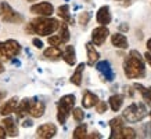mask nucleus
I'll use <instances>...</instances> for the list:
<instances>
[{"mask_svg": "<svg viewBox=\"0 0 151 139\" xmlns=\"http://www.w3.org/2000/svg\"><path fill=\"white\" fill-rule=\"evenodd\" d=\"M6 136H7V132H6L4 127H3V126H0V139H4Z\"/></svg>", "mask_w": 151, "mask_h": 139, "instance_id": "obj_33", "label": "nucleus"}, {"mask_svg": "<svg viewBox=\"0 0 151 139\" xmlns=\"http://www.w3.org/2000/svg\"><path fill=\"white\" fill-rule=\"evenodd\" d=\"M86 51H87V65L93 66V65L99 61L100 54H99V51L94 48L93 43H86Z\"/></svg>", "mask_w": 151, "mask_h": 139, "instance_id": "obj_20", "label": "nucleus"}, {"mask_svg": "<svg viewBox=\"0 0 151 139\" xmlns=\"http://www.w3.org/2000/svg\"><path fill=\"white\" fill-rule=\"evenodd\" d=\"M4 45V52H6V59L14 58L21 52V44H19L17 40H13V39H9L3 43Z\"/></svg>", "mask_w": 151, "mask_h": 139, "instance_id": "obj_9", "label": "nucleus"}, {"mask_svg": "<svg viewBox=\"0 0 151 139\" xmlns=\"http://www.w3.org/2000/svg\"><path fill=\"white\" fill-rule=\"evenodd\" d=\"M22 127H32V121H31V120H25L22 123Z\"/></svg>", "mask_w": 151, "mask_h": 139, "instance_id": "obj_36", "label": "nucleus"}, {"mask_svg": "<svg viewBox=\"0 0 151 139\" xmlns=\"http://www.w3.org/2000/svg\"><path fill=\"white\" fill-rule=\"evenodd\" d=\"M0 18L3 22L7 23H21L24 22V17L6 1L0 3Z\"/></svg>", "mask_w": 151, "mask_h": 139, "instance_id": "obj_6", "label": "nucleus"}, {"mask_svg": "<svg viewBox=\"0 0 151 139\" xmlns=\"http://www.w3.org/2000/svg\"><path fill=\"white\" fill-rule=\"evenodd\" d=\"M147 108L142 102H134L129 105L128 108L122 112V118L128 123H139L147 116Z\"/></svg>", "mask_w": 151, "mask_h": 139, "instance_id": "obj_5", "label": "nucleus"}, {"mask_svg": "<svg viewBox=\"0 0 151 139\" xmlns=\"http://www.w3.org/2000/svg\"><path fill=\"white\" fill-rule=\"evenodd\" d=\"M87 136V126L86 124H81L78 126L75 130H73V134H72V138L75 139H83Z\"/></svg>", "mask_w": 151, "mask_h": 139, "instance_id": "obj_27", "label": "nucleus"}, {"mask_svg": "<svg viewBox=\"0 0 151 139\" xmlns=\"http://www.w3.org/2000/svg\"><path fill=\"white\" fill-rule=\"evenodd\" d=\"M32 102H33V99H28V98L22 99L21 102H18L17 108H15V114H17L18 118H24L27 114H29V109H31Z\"/></svg>", "mask_w": 151, "mask_h": 139, "instance_id": "obj_13", "label": "nucleus"}, {"mask_svg": "<svg viewBox=\"0 0 151 139\" xmlns=\"http://www.w3.org/2000/svg\"><path fill=\"white\" fill-rule=\"evenodd\" d=\"M124 72L128 79H143L146 76L144 58L137 50H132L124 62Z\"/></svg>", "mask_w": 151, "mask_h": 139, "instance_id": "obj_1", "label": "nucleus"}, {"mask_svg": "<svg viewBox=\"0 0 151 139\" xmlns=\"http://www.w3.org/2000/svg\"><path fill=\"white\" fill-rule=\"evenodd\" d=\"M32 43H33V45H35L36 48H42V47H43V41H42L40 39H37V37H35V39H33Z\"/></svg>", "mask_w": 151, "mask_h": 139, "instance_id": "obj_32", "label": "nucleus"}, {"mask_svg": "<svg viewBox=\"0 0 151 139\" xmlns=\"http://www.w3.org/2000/svg\"><path fill=\"white\" fill-rule=\"evenodd\" d=\"M47 41H49V44H50V45H61V44H64V43H63V40H61V37H60L58 35L49 36Z\"/></svg>", "mask_w": 151, "mask_h": 139, "instance_id": "obj_30", "label": "nucleus"}, {"mask_svg": "<svg viewBox=\"0 0 151 139\" xmlns=\"http://www.w3.org/2000/svg\"><path fill=\"white\" fill-rule=\"evenodd\" d=\"M37 138H43V139H49V138H54L57 135V127L51 123H46V124H42L37 127L36 130Z\"/></svg>", "mask_w": 151, "mask_h": 139, "instance_id": "obj_10", "label": "nucleus"}, {"mask_svg": "<svg viewBox=\"0 0 151 139\" xmlns=\"http://www.w3.org/2000/svg\"><path fill=\"white\" fill-rule=\"evenodd\" d=\"M45 110H46V105L42 101H33L32 105H31V109H29V114L35 118H39L45 114Z\"/></svg>", "mask_w": 151, "mask_h": 139, "instance_id": "obj_16", "label": "nucleus"}, {"mask_svg": "<svg viewBox=\"0 0 151 139\" xmlns=\"http://www.w3.org/2000/svg\"><path fill=\"white\" fill-rule=\"evenodd\" d=\"M111 43H112L114 47L121 48V50L128 48V45H129L128 39H126V36L122 35V33H115V35H112V36H111Z\"/></svg>", "mask_w": 151, "mask_h": 139, "instance_id": "obj_19", "label": "nucleus"}, {"mask_svg": "<svg viewBox=\"0 0 151 139\" xmlns=\"http://www.w3.org/2000/svg\"><path fill=\"white\" fill-rule=\"evenodd\" d=\"M60 28V21L55 18H50V17H39L35 18L32 22L29 23V30H32L33 33H36L39 36H50L54 32L58 30Z\"/></svg>", "mask_w": 151, "mask_h": 139, "instance_id": "obj_2", "label": "nucleus"}, {"mask_svg": "<svg viewBox=\"0 0 151 139\" xmlns=\"http://www.w3.org/2000/svg\"><path fill=\"white\" fill-rule=\"evenodd\" d=\"M27 1H31V3H33V1H37V0H27Z\"/></svg>", "mask_w": 151, "mask_h": 139, "instance_id": "obj_41", "label": "nucleus"}, {"mask_svg": "<svg viewBox=\"0 0 151 139\" xmlns=\"http://www.w3.org/2000/svg\"><path fill=\"white\" fill-rule=\"evenodd\" d=\"M99 101L100 99H99V96L96 94H93L90 91H85V94L82 96V106L85 109H90L93 106H96Z\"/></svg>", "mask_w": 151, "mask_h": 139, "instance_id": "obj_17", "label": "nucleus"}, {"mask_svg": "<svg viewBox=\"0 0 151 139\" xmlns=\"http://www.w3.org/2000/svg\"><path fill=\"white\" fill-rule=\"evenodd\" d=\"M86 138H101V135L99 134V132H97V131H94V132H93L92 135H87Z\"/></svg>", "mask_w": 151, "mask_h": 139, "instance_id": "obj_34", "label": "nucleus"}, {"mask_svg": "<svg viewBox=\"0 0 151 139\" xmlns=\"http://www.w3.org/2000/svg\"><path fill=\"white\" fill-rule=\"evenodd\" d=\"M107 108H108V105L105 102H103V101H99L96 105V112L100 113V114H103V113L107 112Z\"/></svg>", "mask_w": 151, "mask_h": 139, "instance_id": "obj_31", "label": "nucleus"}, {"mask_svg": "<svg viewBox=\"0 0 151 139\" xmlns=\"http://www.w3.org/2000/svg\"><path fill=\"white\" fill-rule=\"evenodd\" d=\"M4 72V66H3V63H1V59H0V73Z\"/></svg>", "mask_w": 151, "mask_h": 139, "instance_id": "obj_39", "label": "nucleus"}, {"mask_svg": "<svg viewBox=\"0 0 151 139\" xmlns=\"http://www.w3.org/2000/svg\"><path fill=\"white\" fill-rule=\"evenodd\" d=\"M57 14H58L60 18H63L67 23L72 22V19H71V14H69V6L68 4L60 6L58 9H57Z\"/></svg>", "mask_w": 151, "mask_h": 139, "instance_id": "obj_24", "label": "nucleus"}, {"mask_svg": "<svg viewBox=\"0 0 151 139\" xmlns=\"http://www.w3.org/2000/svg\"><path fill=\"white\" fill-rule=\"evenodd\" d=\"M1 124H3V127H4V130L9 136H18V127H17V124H15V121H14L13 117H6V118H3Z\"/></svg>", "mask_w": 151, "mask_h": 139, "instance_id": "obj_15", "label": "nucleus"}, {"mask_svg": "<svg viewBox=\"0 0 151 139\" xmlns=\"http://www.w3.org/2000/svg\"><path fill=\"white\" fill-rule=\"evenodd\" d=\"M150 117H151V112H150Z\"/></svg>", "mask_w": 151, "mask_h": 139, "instance_id": "obj_42", "label": "nucleus"}, {"mask_svg": "<svg viewBox=\"0 0 151 139\" xmlns=\"http://www.w3.org/2000/svg\"><path fill=\"white\" fill-rule=\"evenodd\" d=\"M108 103H110V108L112 112H118L119 109L122 108V103H124V96L122 95H112V96H110V101H108Z\"/></svg>", "mask_w": 151, "mask_h": 139, "instance_id": "obj_23", "label": "nucleus"}, {"mask_svg": "<svg viewBox=\"0 0 151 139\" xmlns=\"http://www.w3.org/2000/svg\"><path fill=\"white\" fill-rule=\"evenodd\" d=\"M71 113H72V116H73V120L78 121V123H82L83 118H85V112L81 108H73Z\"/></svg>", "mask_w": 151, "mask_h": 139, "instance_id": "obj_28", "label": "nucleus"}, {"mask_svg": "<svg viewBox=\"0 0 151 139\" xmlns=\"http://www.w3.org/2000/svg\"><path fill=\"white\" fill-rule=\"evenodd\" d=\"M75 102H76V98L73 94L64 95L57 102V120L60 124H65V121L75 106Z\"/></svg>", "mask_w": 151, "mask_h": 139, "instance_id": "obj_4", "label": "nucleus"}, {"mask_svg": "<svg viewBox=\"0 0 151 139\" xmlns=\"http://www.w3.org/2000/svg\"><path fill=\"white\" fill-rule=\"evenodd\" d=\"M85 66H86V65H85L83 62H81V63L78 65V67L75 69L73 74L71 76V79H69L72 84L78 85V87H79L81 84H82V74H83V70H85Z\"/></svg>", "mask_w": 151, "mask_h": 139, "instance_id": "obj_22", "label": "nucleus"}, {"mask_svg": "<svg viewBox=\"0 0 151 139\" xmlns=\"http://www.w3.org/2000/svg\"><path fill=\"white\" fill-rule=\"evenodd\" d=\"M144 58H146V61H147L148 63H150V66H151V52H146Z\"/></svg>", "mask_w": 151, "mask_h": 139, "instance_id": "obj_35", "label": "nucleus"}, {"mask_svg": "<svg viewBox=\"0 0 151 139\" xmlns=\"http://www.w3.org/2000/svg\"><path fill=\"white\" fill-rule=\"evenodd\" d=\"M110 35V30L108 28L104 26V25H100L97 26L96 29H93L92 32V43L94 45H103L107 40V37Z\"/></svg>", "mask_w": 151, "mask_h": 139, "instance_id": "obj_7", "label": "nucleus"}, {"mask_svg": "<svg viewBox=\"0 0 151 139\" xmlns=\"http://www.w3.org/2000/svg\"><path fill=\"white\" fill-rule=\"evenodd\" d=\"M129 26L128 25H121V30H128Z\"/></svg>", "mask_w": 151, "mask_h": 139, "instance_id": "obj_40", "label": "nucleus"}, {"mask_svg": "<svg viewBox=\"0 0 151 139\" xmlns=\"http://www.w3.org/2000/svg\"><path fill=\"white\" fill-rule=\"evenodd\" d=\"M43 55H45L47 59H53V61H55V59H60V58H61L63 51L60 50L58 45H50L49 48L45 50Z\"/></svg>", "mask_w": 151, "mask_h": 139, "instance_id": "obj_21", "label": "nucleus"}, {"mask_svg": "<svg viewBox=\"0 0 151 139\" xmlns=\"http://www.w3.org/2000/svg\"><path fill=\"white\" fill-rule=\"evenodd\" d=\"M134 88H137L139 92L142 94L143 99H144V101L151 106V87L146 88V87H143L142 84H134Z\"/></svg>", "mask_w": 151, "mask_h": 139, "instance_id": "obj_25", "label": "nucleus"}, {"mask_svg": "<svg viewBox=\"0 0 151 139\" xmlns=\"http://www.w3.org/2000/svg\"><path fill=\"white\" fill-rule=\"evenodd\" d=\"M96 19L100 25L107 26V25L111 22V19H112L111 13H110V7H108V6H103V7H100L99 11H97V14H96Z\"/></svg>", "mask_w": 151, "mask_h": 139, "instance_id": "obj_12", "label": "nucleus"}, {"mask_svg": "<svg viewBox=\"0 0 151 139\" xmlns=\"http://www.w3.org/2000/svg\"><path fill=\"white\" fill-rule=\"evenodd\" d=\"M90 13H87V11H83V13L79 14V23L82 25V26H86L87 23H89V21H90Z\"/></svg>", "mask_w": 151, "mask_h": 139, "instance_id": "obj_29", "label": "nucleus"}, {"mask_svg": "<svg viewBox=\"0 0 151 139\" xmlns=\"http://www.w3.org/2000/svg\"><path fill=\"white\" fill-rule=\"evenodd\" d=\"M17 105H18V98H17V96L6 101V103H3V105L0 106V114H1V116H9V114L14 113Z\"/></svg>", "mask_w": 151, "mask_h": 139, "instance_id": "obj_14", "label": "nucleus"}, {"mask_svg": "<svg viewBox=\"0 0 151 139\" xmlns=\"http://www.w3.org/2000/svg\"><path fill=\"white\" fill-rule=\"evenodd\" d=\"M111 127V139H132L136 138V131L133 128L124 126V118L122 117H115L110 121Z\"/></svg>", "mask_w": 151, "mask_h": 139, "instance_id": "obj_3", "label": "nucleus"}, {"mask_svg": "<svg viewBox=\"0 0 151 139\" xmlns=\"http://www.w3.org/2000/svg\"><path fill=\"white\" fill-rule=\"evenodd\" d=\"M61 58L64 59L69 66H73V65L76 63V52H75V47H73V45H67L65 50L63 51Z\"/></svg>", "mask_w": 151, "mask_h": 139, "instance_id": "obj_18", "label": "nucleus"}, {"mask_svg": "<svg viewBox=\"0 0 151 139\" xmlns=\"http://www.w3.org/2000/svg\"><path fill=\"white\" fill-rule=\"evenodd\" d=\"M97 70L104 76V79L107 81H112L115 79V73L112 70V67H111V63L108 61H100V62H97L96 65Z\"/></svg>", "mask_w": 151, "mask_h": 139, "instance_id": "obj_11", "label": "nucleus"}, {"mask_svg": "<svg viewBox=\"0 0 151 139\" xmlns=\"http://www.w3.org/2000/svg\"><path fill=\"white\" fill-rule=\"evenodd\" d=\"M3 98H6V92L4 91H0V101H3Z\"/></svg>", "mask_w": 151, "mask_h": 139, "instance_id": "obj_38", "label": "nucleus"}, {"mask_svg": "<svg viewBox=\"0 0 151 139\" xmlns=\"http://www.w3.org/2000/svg\"><path fill=\"white\" fill-rule=\"evenodd\" d=\"M147 48H148V52H151V39L147 40Z\"/></svg>", "mask_w": 151, "mask_h": 139, "instance_id": "obj_37", "label": "nucleus"}, {"mask_svg": "<svg viewBox=\"0 0 151 139\" xmlns=\"http://www.w3.org/2000/svg\"><path fill=\"white\" fill-rule=\"evenodd\" d=\"M58 36L61 37L63 43H67L69 40V30H68V23L67 22H60V28H58Z\"/></svg>", "mask_w": 151, "mask_h": 139, "instance_id": "obj_26", "label": "nucleus"}, {"mask_svg": "<svg viewBox=\"0 0 151 139\" xmlns=\"http://www.w3.org/2000/svg\"><path fill=\"white\" fill-rule=\"evenodd\" d=\"M31 13L40 15V17H50L54 13V6L49 1H40V3H36L31 7Z\"/></svg>", "mask_w": 151, "mask_h": 139, "instance_id": "obj_8", "label": "nucleus"}]
</instances>
